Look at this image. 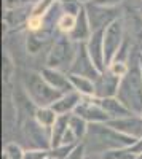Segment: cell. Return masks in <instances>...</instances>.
<instances>
[{
    "label": "cell",
    "instance_id": "8d00e7d4",
    "mask_svg": "<svg viewBox=\"0 0 142 159\" xmlns=\"http://www.w3.org/2000/svg\"><path fill=\"white\" fill-rule=\"evenodd\" d=\"M37 2H38V0H37Z\"/></svg>",
    "mask_w": 142,
    "mask_h": 159
},
{
    "label": "cell",
    "instance_id": "7c38bea8",
    "mask_svg": "<svg viewBox=\"0 0 142 159\" xmlns=\"http://www.w3.org/2000/svg\"><path fill=\"white\" fill-rule=\"evenodd\" d=\"M53 32L54 29L46 27V25L38 32H29L27 38H26V49L29 54H38L50 42L53 43Z\"/></svg>",
    "mask_w": 142,
    "mask_h": 159
},
{
    "label": "cell",
    "instance_id": "d6a6232c",
    "mask_svg": "<svg viewBox=\"0 0 142 159\" xmlns=\"http://www.w3.org/2000/svg\"><path fill=\"white\" fill-rule=\"evenodd\" d=\"M78 2H82V3H88L89 0H78Z\"/></svg>",
    "mask_w": 142,
    "mask_h": 159
},
{
    "label": "cell",
    "instance_id": "3957f363",
    "mask_svg": "<svg viewBox=\"0 0 142 159\" xmlns=\"http://www.w3.org/2000/svg\"><path fill=\"white\" fill-rule=\"evenodd\" d=\"M21 83L31 102L35 105V108L40 107H53V105L64 96L58 89L51 88L42 73L37 72H24L21 76Z\"/></svg>",
    "mask_w": 142,
    "mask_h": 159
},
{
    "label": "cell",
    "instance_id": "4dcf8cb0",
    "mask_svg": "<svg viewBox=\"0 0 142 159\" xmlns=\"http://www.w3.org/2000/svg\"><path fill=\"white\" fill-rule=\"evenodd\" d=\"M131 151L136 154V156H139V154H142V139H139V140H136V143L131 147Z\"/></svg>",
    "mask_w": 142,
    "mask_h": 159
},
{
    "label": "cell",
    "instance_id": "ffe728a7",
    "mask_svg": "<svg viewBox=\"0 0 142 159\" xmlns=\"http://www.w3.org/2000/svg\"><path fill=\"white\" fill-rule=\"evenodd\" d=\"M58 113L51 108V107H40V108H35L34 110V119L43 127L51 129L54 126L56 119H58Z\"/></svg>",
    "mask_w": 142,
    "mask_h": 159
},
{
    "label": "cell",
    "instance_id": "d4e9b609",
    "mask_svg": "<svg viewBox=\"0 0 142 159\" xmlns=\"http://www.w3.org/2000/svg\"><path fill=\"white\" fill-rule=\"evenodd\" d=\"M77 145H59V147L50 148L48 151V157L51 159H67L70 156V153L75 150Z\"/></svg>",
    "mask_w": 142,
    "mask_h": 159
},
{
    "label": "cell",
    "instance_id": "8fae6325",
    "mask_svg": "<svg viewBox=\"0 0 142 159\" xmlns=\"http://www.w3.org/2000/svg\"><path fill=\"white\" fill-rule=\"evenodd\" d=\"M120 81H121V78L115 76L109 70H106L104 73H101L99 78L94 81V86H96L94 97H97V99L117 97V92H118V88H120Z\"/></svg>",
    "mask_w": 142,
    "mask_h": 159
},
{
    "label": "cell",
    "instance_id": "83f0119b",
    "mask_svg": "<svg viewBox=\"0 0 142 159\" xmlns=\"http://www.w3.org/2000/svg\"><path fill=\"white\" fill-rule=\"evenodd\" d=\"M35 2L37 0H3V8L5 10H16V8L34 5Z\"/></svg>",
    "mask_w": 142,
    "mask_h": 159
},
{
    "label": "cell",
    "instance_id": "74e56055",
    "mask_svg": "<svg viewBox=\"0 0 142 159\" xmlns=\"http://www.w3.org/2000/svg\"><path fill=\"white\" fill-rule=\"evenodd\" d=\"M140 116H142V115H140Z\"/></svg>",
    "mask_w": 142,
    "mask_h": 159
},
{
    "label": "cell",
    "instance_id": "7a4b0ae2",
    "mask_svg": "<svg viewBox=\"0 0 142 159\" xmlns=\"http://www.w3.org/2000/svg\"><path fill=\"white\" fill-rule=\"evenodd\" d=\"M117 97L133 115H142V73L139 57L130 62V70L121 78Z\"/></svg>",
    "mask_w": 142,
    "mask_h": 159
},
{
    "label": "cell",
    "instance_id": "4fadbf2b",
    "mask_svg": "<svg viewBox=\"0 0 142 159\" xmlns=\"http://www.w3.org/2000/svg\"><path fill=\"white\" fill-rule=\"evenodd\" d=\"M42 76L45 78V81L51 86L58 89L62 94H67V92H72L73 88H72V83L69 80V75L66 72H61V70H56V69H50V67H43L42 69Z\"/></svg>",
    "mask_w": 142,
    "mask_h": 159
},
{
    "label": "cell",
    "instance_id": "d590c367",
    "mask_svg": "<svg viewBox=\"0 0 142 159\" xmlns=\"http://www.w3.org/2000/svg\"><path fill=\"white\" fill-rule=\"evenodd\" d=\"M89 2H93V0H89Z\"/></svg>",
    "mask_w": 142,
    "mask_h": 159
},
{
    "label": "cell",
    "instance_id": "7402d4cb",
    "mask_svg": "<svg viewBox=\"0 0 142 159\" xmlns=\"http://www.w3.org/2000/svg\"><path fill=\"white\" fill-rule=\"evenodd\" d=\"M75 22H77V16L62 13V15L59 16V19H58V22H56V30L59 34H64V35H70V32L75 27Z\"/></svg>",
    "mask_w": 142,
    "mask_h": 159
},
{
    "label": "cell",
    "instance_id": "603a6c76",
    "mask_svg": "<svg viewBox=\"0 0 142 159\" xmlns=\"http://www.w3.org/2000/svg\"><path fill=\"white\" fill-rule=\"evenodd\" d=\"M137 156L131 151V148H120V150H110L101 154V159H136Z\"/></svg>",
    "mask_w": 142,
    "mask_h": 159
},
{
    "label": "cell",
    "instance_id": "836d02e7",
    "mask_svg": "<svg viewBox=\"0 0 142 159\" xmlns=\"http://www.w3.org/2000/svg\"><path fill=\"white\" fill-rule=\"evenodd\" d=\"M136 159H142V154H139V156H137V157H136Z\"/></svg>",
    "mask_w": 142,
    "mask_h": 159
},
{
    "label": "cell",
    "instance_id": "4316f807",
    "mask_svg": "<svg viewBox=\"0 0 142 159\" xmlns=\"http://www.w3.org/2000/svg\"><path fill=\"white\" fill-rule=\"evenodd\" d=\"M8 159H24V153L26 150H22L18 143L15 142H8L5 147H3V151H2Z\"/></svg>",
    "mask_w": 142,
    "mask_h": 159
},
{
    "label": "cell",
    "instance_id": "5b68a950",
    "mask_svg": "<svg viewBox=\"0 0 142 159\" xmlns=\"http://www.w3.org/2000/svg\"><path fill=\"white\" fill-rule=\"evenodd\" d=\"M126 40L125 35V21L123 18L113 21L110 25H107V29L104 30V56H106V67L113 62V59L117 57L120 48L123 46Z\"/></svg>",
    "mask_w": 142,
    "mask_h": 159
},
{
    "label": "cell",
    "instance_id": "ac0fdd59",
    "mask_svg": "<svg viewBox=\"0 0 142 159\" xmlns=\"http://www.w3.org/2000/svg\"><path fill=\"white\" fill-rule=\"evenodd\" d=\"M67 75H69V80H70V83H72L73 91H77L83 97H94L96 86H94L93 80L80 76V75H72V73H67Z\"/></svg>",
    "mask_w": 142,
    "mask_h": 159
},
{
    "label": "cell",
    "instance_id": "484cf974",
    "mask_svg": "<svg viewBox=\"0 0 142 159\" xmlns=\"http://www.w3.org/2000/svg\"><path fill=\"white\" fill-rule=\"evenodd\" d=\"M59 3H61L62 13H67V15H72V16H78L80 11L85 8V3L78 2V0H62Z\"/></svg>",
    "mask_w": 142,
    "mask_h": 159
},
{
    "label": "cell",
    "instance_id": "f1b7e54d",
    "mask_svg": "<svg viewBox=\"0 0 142 159\" xmlns=\"http://www.w3.org/2000/svg\"><path fill=\"white\" fill-rule=\"evenodd\" d=\"M48 151H50V150H38V148L26 150L24 159H46V157H48Z\"/></svg>",
    "mask_w": 142,
    "mask_h": 159
},
{
    "label": "cell",
    "instance_id": "52a82bcc",
    "mask_svg": "<svg viewBox=\"0 0 142 159\" xmlns=\"http://www.w3.org/2000/svg\"><path fill=\"white\" fill-rule=\"evenodd\" d=\"M73 113L80 116L82 119H85L88 124H99V123L110 121L109 115L102 110L96 97H82V102L78 103V107L75 108Z\"/></svg>",
    "mask_w": 142,
    "mask_h": 159
},
{
    "label": "cell",
    "instance_id": "1f68e13d",
    "mask_svg": "<svg viewBox=\"0 0 142 159\" xmlns=\"http://www.w3.org/2000/svg\"><path fill=\"white\" fill-rule=\"evenodd\" d=\"M139 65H140V73H142V54L139 56Z\"/></svg>",
    "mask_w": 142,
    "mask_h": 159
},
{
    "label": "cell",
    "instance_id": "9c48e42d",
    "mask_svg": "<svg viewBox=\"0 0 142 159\" xmlns=\"http://www.w3.org/2000/svg\"><path fill=\"white\" fill-rule=\"evenodd\" d=\"M107 124L126 137H131L134 140L142 139V116L140 115H131L120 119H110Z\"/></svg>",
    "mask_w": 142,
    "mask_h": 159
},
{
    "label": "cell",
    "instance_id": "cb8c5ba5",
    "mask_svg": "<svg viewBox=\"0 0 142 159\" xmlns=\"http://www.w3.org/2000/svg\"><path fill=\"white\" fill-rule=\"evenodd\" d=\"M54 3H56V0H38V2H35V5L32 8V16L45 18L51 11V8L54 7Z\"/></svg>",
    "mask_w": 142,
    "mask_h": 159
},
{
    "label": "cell",
    "instance_id": "e0dca14e",
    "mask_svg": "<svg viewBox=\"0 0 142 159\" xmlns=\"http://www.w3.org/2000/svg\"><path fill=\"white\" fill-rule=\"evenodd\" d=\"M82 97L77 91H72V92H67V94H64L53 107V108L58 115H70L75 111V108L78 107V103L82 102Z\"/></svg>",
    "mask_w": 142,
    "mask_h": 159
},
{
    "label": "cell",
    "instance_id": "5bb4252c",
    "mask_svg": "<svg viewBox=\"0 0 142 159\" xmlns=\"http://www.w3.org/2000/svg\"><path fill=\"white\" fill-rule=\"evenodd\" d=\"M93 35V27H91V22H89L88 18V13L86 8H83L80 11V15L77 16V22H75V27L70 32V38L73 40L75 43H86Z\"/></svg>",
    "mask_w": 142,
    "mask_h": 159
},
{
    "label": "cell",
    "instance_id": "ba28073f",
    "mask_svg": "<svg viewBox=\"0 0 142 159\" xmlns=\"http://www.w3.org/2000/svg\"><path fill=\"white\" fill-rule=\"evenodd\" d=\"M69 73L89 78V80H93V81H96V80L99 78L101 72L96 69L94 62L91 61V57H89L88 49H86V43H78L77 56H75V59L72 62V67H70Z\"/></svg>",
    "mask_w": 142,
    "mask_h": 159
},
{
    "label": "cell",
    "instance_id": "f546056e",
    "mask_svg": "<svg viewBox=\"0 0 142 159\" xmlns=\"http://www.w3.org/2000/svg\"><path fill=\"white\" fill-rule=\"evenodd\" d=\"M123 2V0H93V5L102 7V8H118V5Z\"/></svg>",
    "mask_w": 142,
    "mask_h": 159
},
{
    "label": "cell",
    "instance_id": "e575fe53",
    "mask_svg": "<svg viewBox=\"0 0 142 159\" xmlns=\"http://www.w3.org/2000/svg\"><path fill=\"white\" fill-rule=\"evenodd\" d=\"M85 159H89V157H85Z\"/></svg>",
    "mask_w": 142,
    "mask_h": 159
},
{
    "label": "cell",
    "instance_id": "44dd1931",
    "mask_svg": "<svg viewBox=\"0 0 142 159\" xmlns=\"http://www.w3.org/2000/svg\"><path fill=\"white\" fill-rule=\"evenodd\" d=\"M88 123L85 121V119H82L80 116H77L75 113H72L70 115V121H69V129L75 134V137H77V140H83L85 137H86V134H88ZM82 143V142H80Z\"/></svg>",
    "mask_w": 142,
    "mask_h": 159
},
{
    "label": "cell",
    "instance_id": "9a60e30c",
    "mask_svg": "<svg viewBox=\"0 0 142 159\" xmlns=\"http://www.w3.org/2000/svg\"><path fill=\"white\" fill-rule=\"evenodd\" d=\"M34 5L16 8V10H5V15H3L5 25H7L8 29H18V27H21V25H24V27H26V25H27V21L32 16Z\"/></svg>",
    "mask_w": 142,
    "mask_h": 159
},
{
    "label": "cell",
    "instance_id": "8992f818",
    "mask_svg": "<svg viewBox=\"0 0 142 159\" xmlns=\"http://www.w3.org/2000/svg\"><path fill=\"white\" fill-rule=\"evenodd\" d=\"M85 8L88 13L89 22H91L93 32L94 30H104L113 21L120 19V10L118 8H102V7L93 5L91 2L85 3Z\"/></svg>",
    "mask_w": 142,
    "mask_h": 159
},
{
    "label": "cell",
    "instance_id": "30bf717a",
    "mask_svg": "<svg viewBox=\"0 0 142 159\" xmlns=\"http://www.w3.org/2000/svg\"><path fill=\"white\" fill-rule=\"evenodd\" d=\"M104 30H94L91 38L86 42L88 54H89V57H91V61L96 65V69L101 73H104L107 70V67H106V56H104Z\"/></svg>",
    "mask_w": 142,
    "mask_h": 159
},
{
    "label": "cell",
    "instance_id": "2e32d148",
    "mask_svg": "<svg viewBox=\"0 0 142 159\" xmlns=\"http://www.w3.org/2000/svg\"><path fill=\"white\" fill-rule=\"evenodd\" d=\"M97 99V97H96ZM97 103L102 107L110 119H120V118H126V116H131L133 113L128 110L123 102L118 100V97H107V99H97Z\"/></svg>",
    "mask_w": 142,
    "mask_h": 159
},
{
    "label": "cell",
    "instance_id": "6da1fadb",
    "mask_svg": "<svg viewBox=\"0 0 142 159\" xmlns=\"http://www.w3.org/2000/svg\"><path fill=\"white\" fill-rule=\"evenodd\" d=\"M86 153H106L110 150H120V148H131L136 143L134 139L126 137L115 129H112L107 123L99 124H89L88 134H86Z\"/></svg>",
    "mask_w": 142,
    "mask_h": 159
},
{
    "label": "cell",
    "instance_id": "d6986e66",
    "mask_svg": "<svg viewBox=\"0 0 142 159\" xmlns=\"http://www.w3.org/2000/svg\"><path fill=\"white\" fill-rule=\"evenodd\" d=\"M70 115H59L58 119H56V123H54V126L51 127V148L62 145V139H64V135H66V132L69 129Z\"/></svg>",
    "mask_w": 142,
    "mask_h": 159
},
{
    "label": "cell",
    "instance_id": "277c9868",
    "mask_svg": "<svg viewBox=\"0 0 142 159\" xmlns=\"http://www.w3.org/2000/svg\"><path fill=\"white\" fill-rule=\"evenodd\" d=\"M77 49H78V43H75L69 35L58 34L50 46L45 67L69 73L72 62L77 56Z\"/></svg>",
    "mask_w": 142,
    "mask_h": 159
}]
</instances>
